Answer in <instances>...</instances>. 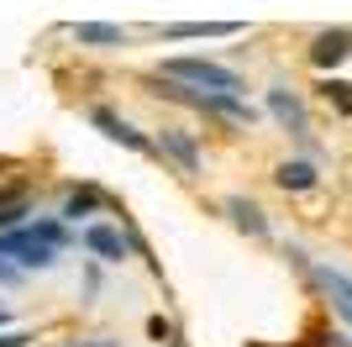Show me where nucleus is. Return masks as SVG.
Listing matches in <instances>:
<instances>
[{"mask_svg": "<svg viewBox=\"0 0 352 347\" xmlns=\"http://www.w3.org/2000/svg\"><path fill=\"white\" fill-rule=\"evenodd\" d=\"M163 79H174V85H190V90H206V95H242V79L236 69L226 63H210V58H163Z\"/></svg>", "mask_w": 352, "mask_h": 347, "instance_id": "obj_1", "label": "nucleus"}, {"mask_svg": "<svg viewBox=\"0 0 352 347\" xmlns=\"http://www.w3.org/2000/svg\"><path fill=\"white\" fill-rule=\"evenodd\" d=\"M0 258H11L16 269L27 274V269H53V263H58V247L37 242V237L21 227V231H0Z\"/></svg>", "mask_w": 352, "mask_h": 347, "instance_id": "obj_2", "label": "nucleus"}, {"mask_svg": "<svg viewBox=\"0 0 352 347\" xmlns=\"http://www.w3.org/2000/svg\"><path fill=\"white\" fill-rule=\"evenodd\" d=\"M79 242H85L100 263H121L126 253H132V231H126V227H111V221H95V227H85Z\"/></svg>", "mask_w": 352, "mask_h": 347, "instance_id": "obj_3", "label": "nucleus"}, {"mask_svg": "<svg viewBox=\"0 0 352 347\" xmlns=\"http://www.w3.org/2000/svg\"><path fill=\"white\" fill-rule=\"evenodd\" d=\"M268 116H274V121L289 132L294 143H310V121H305L300 95H289V90H268Z\"/></svg>", "mask_w": 352, "mask_h": 347, "instance_id": "obj_4", "label": "nucleus"}, {"mask_svg": "<svg viewBox=\"0 0 352 347\" xmlns=\"http://www.w3.org/2000/svg\"><path fill=\"white\" fill-rule=\"evenodd\" d=\"M163 153V158H174L179 174H200V143H195L190 132H179V127H163L158 132V143H153Z\"/></svg>", "mask_w": 352, "mask_h": 347, "instance_id": "obj_5", "label": "nucleus"}, {"mask_svg": "<svg viewBox=\"0 0 352 347\" xmlns=\"http://www.w3.org/2000/svg\"><path fill=\"white\" fill-rule=\"evenodd\" d=\"M347 58H352V32L347 27L316 32V43H310V63H316V69H337V63H347Z\"/></svg>", "mask_w": 352, "mask_h": 347, "instance_id": "obj_6", "label": "nucleus"}, {"mask_svg": "<svg viewBox=\"0 0 352 347\" xmlns=\"http://www.w3.org/2000/svg\"><path fill=\"white\" fill-rule=\"evenodd\" d=\"M89 121H95V127H100L105 137H111V143L132 147V153H158V147L147 143V137L132 127V121H121V116H116V111H105V105H95V111H89Z\"/></svg>", "mask_w": 352, "mask_h": 347, "instance_id": "obj_7", "label": "nucleus"}, {"mask_svg": "<svg viewBox=\"0 0 352 347\" xmlns=\"http://www.w3.org/2000/svg\"><path fill=\"white\" fill-rule=\"evenodd\" d=\"M310 279H316V284L331 295L337 316H342V321H352V279L342 274V269H331V263H316V269H310Z\"/></svg>", "mask_w": 352, "mask_h": 347, "instance_id": "obj_8", "label": "nucleus"}, {"mask_svg": "<svg viewBox=\"0 0 352 347\" xmlns=\"http://www.w3.org/2000/svg\"><path fill=\"white\" fill-rule=\"evenodd\" d=\"M236 32H242V21H174L158 37L163 43H190V37H236Z\"/></svg>", "mask_w": 352, "mask_h": 347, "instance_id": "obj_9", "label": "nucleus"}, {"mask_svg": "<svg viewBox=\"0 0 352 347\" xmlns=\"http://www.w3.org/2000/svg\"><path fill=\"white\" fill-rule=\"evenodd\" d=\"M274 185H279V189H294V195H305V189L321 185V174H316V163H310V158H284L279 169H274Z\"/></svg>", "mask_w": 352, "mask_h": 347, "instance_id": "obj_10", "label": "nucleus"}, {"mask_svg": "<svg viewBox=\"0 0 352 347\" xmlns=\"http://www.w3.org/2000/svg\"><path fill=\"white\" fill-rule=\"evenodd\" d=\"M69 32L79 48H126V32L111 27V21H74Z\"/></svg>", "mask_w": 352, "mask_h": 347, "instance_id": "obj_11", "label": "nucleus"}, {"mask_svg": "<svg viewBox=\"0 0 352 347\" xmlns=\"http://www.w3.org/2000/svg\"><path fill=\"white\" fill-rule=\"evenodd\" d=\"M226 216H232L242 231H252V237H268V216H263L252 200H242V195H232V200H226Z\"/></svg>", "mask_w": 352, "mask_h": 347, "instance_id": "obj_12", "label": "nucleus"}, {"mask_svg": "<svg viewBox=\"0 0 352 347\" xmlns=\"http://www.w3.org/2000/svg\"><path fill=\"white\" fill-rule=\"evenodd\" d=\"M100 205H105V195H100V189H95V185H79V189H74V195H69V200H63V221L95 216Z\"/></svg>", "mask_w": 352, "mask_h": 347, "instance_id": "obj_13", "label": "nucleus"}, {"mask_svg": "<svg viewBox=\"0 0 352 347\" xmlns=\"http://www.w3.org/2000/svg\"><path fill=\"white\" fill-rule=\"evenodd\" d=\"M27 231L37 237V242H47V247H69L74 237H69V227H63V216H37V221H27Z\"/></svg>", "mask_w": 352, "mask_h": 347, "instance_id": "obj_14", "label": "nucleus"}, {"mask_svg": "<svg viewBox=\"0 0 352 347\" xmlns=\"http://www.w3.org/2000/svg\"><path fill=\"white\" fill-rule=\"evenodd\" d=\"M321 95H326L331 105H337L342 116H352V85H347V79H326V85H321Z\"/></svg>", "mask_w": 352, "mask_h": 347, "instance_id": "obj_15", "label": "nucleus"}, {"mask_svg": "<svg viewBox=\"0 0 352 347\" xmlns=\"http://www.w3.org/2000/svg\"><path fill=\"white\" fill-rule=\"evenodd\" d=\"M27 227V200H0V231H21Z\"/></svg>", "mask_w": 352, "mask_h": 347, "instance_id": "obj_16", "label": "nucleus"}, {"mask_svg": "<svg viewBox=\"0 0 352 347\" xmlns=\"http://www.w3.org/2000/svg\"><path fill=\"white\" fill-rule=\"evenodd\" d=\"M147 332L158 337V342H174V326H168L163 316H153V321H147ZM174 347H179V342H174Z\"/></svg>", "mask_w": 352, "mask_h": 347, "instance_id": "obj_17", "label": "nucleus"}, {"mask_svg": "<svg viewBox=\"0 0 352 347\" xmlns=\"http://www.w3.org/2000/svg\"><path fill=\"white\" fill-rule=\"evenodd\" d=\"M63 347H121L116 337H89V342H63Z\"/></svg>", "mask_w": 352, "mask_h": 347, "instance_id": "obj_18", "label": "nucleus"}, {"mask_svg": "<svg viewBox=\"0 0 352 347\" xmlns=\"http://www.w3.org/2000/svg\"><path fill=\"white\" fill-rule=\"evenodd\" d=\"M16 279H21V269H16V263H6V258H0V284H16Z\"/></svg>", "mask_w": 352, "mask_h": 347, "instance_id": "obj_19", "label": "nucleus"}, {"mask_svg": "<svg viewBox=\"0 0 352 347\" xmlns=\"http://www.w3.org/2000/svg\"><path fill=\"white\" fill-rule=\"evenodd\" d=\"M321 347H352V337H331V332H326V337H321Z\"/></svg>", "mask_w": 352, "mask_h": 347, "instance_id": "obj_20", "label": "nucleus"}, {"mask_svg": "<svg viewBox=\"0 0 352 347\" xmlns=\"http://www.w3.org/2000/svg\"><path fill=\"white\" fill-rule=\"evenodd\" d=\"M0 326H6V311H0Z\"/></svg>", "mask_w": 352, "mask_h": 347, "instance_id": "obj_21", "label": "nucleus"}]
</instances>
